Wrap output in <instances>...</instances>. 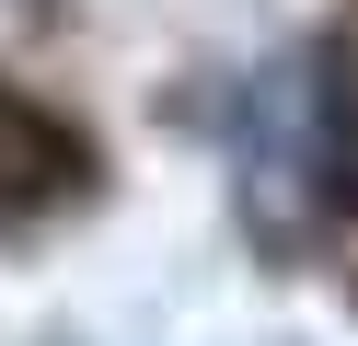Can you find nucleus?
Returning <instances> with one entry per match:
<instances>
[{
    "label": "nucleus",
    "mask_w": 358,
    "mask_h": 346,
    "mask_svg": "<svg viewBox=\"0 0 358 346\" xmlns=\"http://www.w3.org/2000/svg\"><path fill=\"white\" fill-rule=\"evenodd\" d=\"M335 173H347V196H358V104L335 115Z\"/></svg>",
    "instance_id": "1"
}]
</instances>
